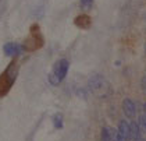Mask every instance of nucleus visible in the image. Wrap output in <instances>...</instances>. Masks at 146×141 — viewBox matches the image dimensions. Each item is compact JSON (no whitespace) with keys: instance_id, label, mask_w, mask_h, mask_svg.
I'll list each match as a JSON object with an SVG mask.
<instances>
[{"instance_id":"nucleus-1","label":"nucleus","mask_w":146,"mask_h":141,"mask_svg":"<svg viewBox=\"0 0 146 141\" xmlns=\"http://www.w3.org/2000/svg\"><path fill=\"white\" fill-rule=\"evenodd\" d=\"M89 88L90 91L96 95L104 97L110 92V85L107 83V80L100 74H95L89 78Z\"/></svg>"},{"instance_id":"nucleus-2","label":"nucleus","mask_w":146,"mask_h":141,"mask_svg":"<svg viewBox=\"0 0 146 141\" xmlns=\"http://www.w3.org/2000/svg\"><path fill=\"white\" fill-rule=\"evenodd\" d=\"M68 67H70V63H68L67 59H61L54 64L53 73L50 74V80L53 84H60L64 80V77L67 76Z\"/></svg>"},{"instance_id":"nucleus-3","label":"nucleus","mask_w":146,"mask_h":141,"mask_svg":"<svg viewBox=\"0 0 146 141\" xmlns=\"http://www.w3.org/2000/svg\"><path fill=\"white\" fill-rule=\"evenodd\" d=\"M123 112L128 119H134L135 117V115H136V106H135L132 99H129V98H125V99H124Z\"/></svg>"},{"instance_id":"nucleus-4","label":"nucleus","mask_w":146,"mask_h":141,"mask_svg":"<svg viewBox=\"0 0 146 141\" xmlns=\"http://www.w3.org/2000/svg\"><path fill=\"white\" fill-rule=\"evenodd\" d=\"M117 131L123 136L125 140H129V138H131V126L128 124V122L121 120V122L118 123V130Z\"/></svg>"},{"instance_id":"nucleus-5","label":"nucleus","mask_w":146,"mask_h":141,"mask_svg":"<svg viewBox=\"0 0 146 141\" xmlns=\"http://www.w3.org/2000/svg\"><path fill=\"white\" fill-rule=\"evenodd\" d=\"M21 52V46H18L17 44H6L4 45V53L7 54V56H15V54H18Z\"/></svg>"},{"instance_id":"nucleus-6","label":"nucleus","mask_w":146,"mask_h":141,"mask_svg":"<svg viewBox=\"0 0 146 141\" xmlns=\"http://www.w3.org/2000/svg\"><path fill=\"white\" fill-rule=\"evenodd\" d=\"M115 133L117 131H114L110 127H103V130H102V141H111L115 137Z\"/></svg>"},{"instance_id":"nucleus-7","label":"nucleus","mask_w":146,"mask_h":141,"mask_svg":"<svg viewBox=\"0 0 146 141\" xmlns=\"http://www.w3.org/2000/svg\"><path fill=\"white\" fill-rule=\"evenodd\" d=\"M129 126H131V140L141 138V126L136 122H131Z\"/></svg>"},{"instance_id":"nucleus-8","label":"nucleus","mask_w":146,"mask_h":141,"mask_svg":"<svg viewBox=\"0 0 146 141\" xmlns=\"http://www.w3.org/2000/svg\"><path fill=\"white\" fill-rule=\"evenodd\" d=\"M139 126H141V130L146 133V115H141L139 116Z\"/></svg>"},{"instance_id":"nucleus-9","label":"nucleus","mask_w":146,"mask_h":141,"mask_svg":"<svg viewBox=\"0 0 146 141\" xmlns=\"http://www.w3.org/2000/svg\"><path fill=\"white\" fill-rule=\"evenodd\" d=\"M92 4H93V0H81V6H82V9H85V10L90 9Z\"/></svg>"},{"instance_id":"nucleus-10","label":"nucleus","mask_w":146,"mask_h":141,"mask_svg":"<svg viewBox=\"0 0 146 141\" xmlns=\"http://www.w3.org/2000/svg\"><path fill=\"white\" fill-rule=\"evenodd\" d=\"M54 126H56L57 129H60V127H61V116H60V115L54 116Z\"/></svg>"},{"instance_id":"nucleus-11","label":"nucleus","mask_w":146,"mask_h":141,"mask_svg":"<svg viewBox=\"0 0 146 141\" xmlns=\"http://www.w3.org/2000/svg\"><path fill=\"white\" fill-rule=\"evenodd\" d=\"M143 113H145V115H146V103H145V105H143Z\"/></svg>"},{"instance_id":"nucleus-12","label":"nucleus","mask_w":146,"mask_h":141,"mask_svg":"<svg viewBox=\"0 0 146 141\" xmlns=\"http://www.w3.org/2000/svg\"><path fill=\"white\" fill-rule=\"evenodd\" d=\"M134 141H145V140H142V138H136V140H134Z\"/></svg>"},{"instance_id":"nucleus-13","label":"nucleus","mask_w":146,"mask_h":141,"mask_svg":"<svg viewBox=\"0 0 146 141\" xmlns=\"http://www.w3.org/2000/svg\"><path fill=\"white\" fill-rule=\"evenodd\" d=\"M145 52H146V44H145Z\"/></svg>"}]
</instances>
